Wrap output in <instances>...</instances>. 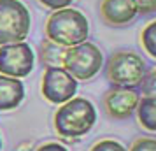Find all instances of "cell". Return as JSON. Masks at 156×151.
<instances>
[{"label": "cell", "mask_w": 156, "mask_h": 151, "mask_svg": "<svg viewBox=\"0 0 156 151\" xmlns=\"http://www.w3.org/2000/svg\"><path fill=\"white\" fill-rule=\"evenodd\" d=\"M97 123V109L84 97H72L55 113V128L63 139L84 137Z\"/></svg>", "instance_id": "obj_1"}, {"label": "cell", "mask_w": 156, "mask_h": 151, "mask_svg": "<svg viewBox=\"0 0 156 151\" xmlns=\"http://www.w3.org/2000/svg\"><path fill=\"white\" fill-rule=\"evenodd\" d=\"M90 34V23L81 11L63 7L55 11L46 23V39L58 46L70 48L84 42Z\"/></svg>", "instance_id": "obj_2"}, {"label": "cell", "mask_w": 156, "mask_h": 151, "mask_svg": "<svg viewBox=\"0 0 156 151\" xmlns=\"http://www.w3.org/2000/svg\"><path fill=\"white\" fill-rule=\"evenodd\" d=\"M104 65V55L95 44L84 42L65 48L62 67L76 81H90L100 72Z\"/></svg>", "instance_id": "obj_3"}, {"label": "cell", "mask_w": 156, "mask_h": 151, "mask_svg": "<svg viewBox=\"0 0 156 151\" xmlns=\"http://www.w3.org/2000/svg\"><path fill=\"white\" fill-rule=\"evenodd\" d=\"M30 25V11L21 0H0V46L25 41Z\"/></svg>", "instance_id": "obj_4"}, {"label": "cell", "mask_w": 156, "mask_h": 151, "mask_svg": "<svg viewBox=\"0 0 156 151\" xmlns=\"http://www.w3.org/2000/svg\"><path fill=\"white\" fill-rule=\"evenodd\" d=\"M147 67L146 62L139 55L132 51H116L112 53L105 65L107 79L114 86L135 88L140 84L142 77L146 76Z\"/></svg>", "instance_id": "obj_5"}, {"label": "cell", "mask_w": 156, "mask_h": 151, "mask_svg": "<svg viewBox=\"0 0 156 151\" xmlns=\"http://www.w3.org/2000/svg\"><path fill=\"white\" fill-rule=\"evenodd\" d=\"M35 65V55L25 41L0 46V74L21 79L30 76Z\"/></svg>", "instance_id": "obj_6"}, {"label": "cell", "mask_w": 156, "mask_h": 151, "mask_svg": "<svg viewBox=\"0 0 156 151\" xmlns=\"http://www.w3.org/2000/svg\"><path fill=\"white\" fill-rule=\"evenodd\" d=\"M41 90H42L44 99L49 104L60 106L63 102L70 100L72 97H76L77 81L63 67H46L42 74Z\"/></svg>", "instance_id": "obj_7"}, {"label": "cell", "mask_w": 156, "mask_h": 151, "mask_svg": "<svg viewBox=\"0 0 156 151\" xmlns=\"http://www.w3.org/2000/svg\"><path fill=\"white\" fill-rule=\"evenodd\" d=\"M139 100L140 93L135 88L112 86L104 95V107L107 114L114 120H128L135 113Z\"/></svg>", "instance_id": "obj_8"}, {"label": "cell", "mask_w": 156, "mask_h": 151, "mask_svg": "<svg viewBox=\"0 0 156 151\" xmlns=\"http://www.w3.org/2000/svg\"><path fill=\"white\" fill-rule=\"evenodd\" d=\"M100 14L111 27H125L139 16V9L135 0H102Z\"/></svg>", "instance_id": "obj_9"}, {"label": "cell", "mask_w": 156, "mask_h": 151, "mask_svg": "<svg viewBox=\"0 0 156 151\" xmlns=\"http://www.w3.org/2000/svg\"><path fill=\"white\" fill-rule=\"evenodd\" d=\"M25 99V86L21 79L0 74V111H12Z\"/></svg>", "instance_id": "obj_10"}, {"label": "cell", "mask_w": 156, "mask_h": 151, "mask_svg": "<svg viewBox=\"0 0 156 151\" xmlns=\"http://www.w3.org/2000/svg\"><path fill=\"white\" fill-rule=\"evenodd\" d=\"M137 116L144 128L154 134L156 130V97H142L137 104Z\"/></svg>", "instance_id": "obj_11"}, {"label": "cell", "mask_w": 156, "mask_h": 151, "mask_svg": "<svg viewBox=\"0 0 156 151\" xmlns=\"http://www.w3.org/2000/svg\"><path fill=\"white\" fill-rule=\"evenodd\" d=\"M63 53V46H58L49 39H44L42 44H41V60L46 67H62Z\"/></svg>", "instance_id": "obj_12"}, {"label": "cell", "mask_w": 156, "mask_h": 151, "mask_svg": "<svg viewBox=\"0 0 156 151\" xmlns=\"http://www.w3.org/2000/svg\"><path fill=\"white\" fill-rule=\"evenodd\" d=\"M140 42L151 58H156V21H149L140 34Z\"/></svg>", "instance_id": "obj_13"}, {"label": "cell", "mask_w": 156, "mask_h": 151, "mask_svg": "<svg viewBox=\"0 0 156 151\" xmlns=\"http://www.w3.org/2000/svg\"><path fill=\"white\" fill-rule=\"evenodd\" d=\"M140 90H142V97H154L156 95V72H146V76L140 81Z\"/></svg>", "instance_id": "obj_14"}, {"label": "cell", "mask_w": 156, "mask_h": 151, "mask_svg": "<svg viewBox=\"0 0 156 151\" xmlns=\"http://www.w3.org/2000/svg\"><path fill=\"white\" fill-rule=\"evenodd\" d=\"M90 151H128L123 144H119L118 141L112 139H102L97 144H93Z\"/></svg>", "instance_id": "obj_15"}, {"label": "cell", "mask_w": 156, "mask_h": 151, "mask_svg": "<svg viewBox=\"0 0 156 151\" xmlns=\"http://www.w3.org/2000/svg\"><path fill=\"white\" fill-rule=\"evenodd\" d=\"M130 151H156V141L153 137H140L130 146Z\"/></svg>", "instance_id": "obj_16"}, {"label": "cell", "mask_w": 156, "mask_h": 151, "mask_svg": "<svg viewBox=\"0 0 156 151\" xmlns=\"http://www.w3.org/2000/svg\"><path fill=\"white\" fill-rule=\"evenodd\" d=\"M139 14H153L156 11V0H135Z\"/></svg>", "instance_id": "obj_17"}, {"label": "cell", "mask_w": 156, "mask_h": 151, "mask_svg": "<svg viewBox=\"0 0 156 151\" xmlns=\"http://www.w3.org/2000/svg\"><path fill=\"white\" fill-rule=\"evenodd\" d=\"M44 7L53 9V11H58V9H63V7H70L74 0H39Z\"/></svg>", "instance_id": "obj_18"}, {"label": "cell", "mask_w": 156, "mask_h": 151, "mask_svg": "<svg viewBox=\"0 0 156 151\" xmlns=\"http://www.w3.org/2000/svg\"><path fill=\"white\" fill-rule=\"evenodd\" d=\"M35 151H69L65 146L58 142H48V144H42V146H39Z\"/></svg>", "instance_id": "obj_19"}, {"label": "cell", "mask_w": 156, "mask_h": 151, "mask_svg": "<svg viewBox=\"0 0 156 151\" xmlns=\"http://www.w3.org/2000/svg\"><path fill=\"white\" fill-rule=\"evenodd\" d=\"M0 149H2V137H0Z\"/></svg>", "instance_id": "obj_20"}]
</instances>
